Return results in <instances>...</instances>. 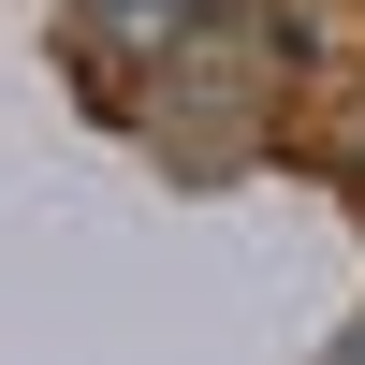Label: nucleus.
Segmentation results:
<instances>
[{
	"instance_id": "nucleus-1",
	"label": "nucleus",
	"mask_w": 365,
	"mask_h": 365,
	"mask_svg": "<svg viewBox=\"0 0 365 365\" xmlns=\"http://www.w3.org/2000/svg\"><path fill=\"white\" fill-rule=\"evenodd\" d=\"M103 15H132V29H175V15H190V0H103Z\"/></svg>"
},
{
	"instance_id": "nucleus-2",
	"label": "nucleus",
	"mask_w": 365,
	"mask_h": 365,
	"mask_svg": "<svg viewBox=\"0 0 365 365\" xmlns=\"http://www.w3.org/2000/svg\"><path fill=\"white\" fill-rule=\"evenodd\" d=\"M351 351H365V322H351Z\"/></svg>"
}]
</instances>
